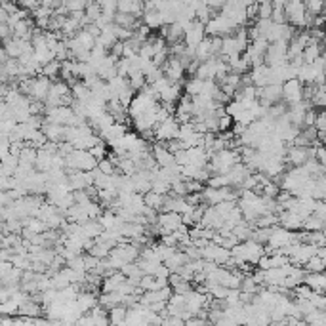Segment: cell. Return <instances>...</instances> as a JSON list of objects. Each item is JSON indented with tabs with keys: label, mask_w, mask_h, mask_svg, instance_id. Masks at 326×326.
<instances>
[{
	"label": "cell",
	"mask_w": 326,
	"mask_h": 326,
	"mask_svg": "<svg viewBox=\"0 0 326 326\" xmlns=\"http://www.w3.org/2000/svg\"><path fill=\"white\" fill-rule=\"evenodd\" d=\"M265 256V246L254 242V240H246V242H240L235 248L231 250V257L235 261V265L239 267L240 263H250V265H257L259 259Z\"/></svg>",
	"instance_id": "6da1fadb"
},
{
	"label": "cell",
	"mask_w": 326,
	"mask_h": 326,
	"mask_svg": "<svg viewBox=\"0 0 326 326\" xmlns=\"http://www.w3.org/2000/svg\"><path fill=\"white\" fill-rule=\"evenodd\" d=\"M97 164L99 162L92 156L90 151H80V149H75L65 158L67 172H94L97 168Z\"/></svg>",
	"instance_id": "7a4b0ae2"
},
{
	"label": "cell",
	"mask_w": 326,
	"mask_h": 326,
	"mask_svg": "<svg viewBox=\"0 0 326 326\" xmlns=\"http://www.w3.org/2000/svg\"><path fill=\"white\" fill-rule=\"evenodd\" d=\"M180 122L176 117H170L168 120H164L160 124L154 126V141L156 143H168V141H174L180 136Z\"/></svg>",
	"instance_id": "3957f363"
},
{
	"label": "cell",
	"mask_w": 326,
	"mask_h": 326,
	"mask_svg": "<svg viewBox=\"0 0 326 326\" xmlns=\"http://www.w3.org/2000/svg\"><path fill=\"white\" fill-rule=\"evenodd\" d=\"M181 225H183V218L176 212H162L158 214V220H156V229L162 237L176 233Z\"/></svg>",
	"instance_id": "277c9868"
},
{
	"label": "cell",
	"mask_w": 326,
	"mask_h": 326,
	"mask_svg": "<svg viewBox=\"0 0 326 326\" xmlns=\"http://www.w3.org/2000/svg\"><path fill=\"white\" fill-rule=\"evenodd\" d=\"M206 36V25L204 23H200V21H193L191 25H189V29L185 31V36H183V42H185V46H187L189 50H195L197 51V48L202 44V40H204Z\"/></svg>",
	"instance_id": "5b68a950"
},
{
	"label": "cell",
	"mask_w": 326,
	"mask_h": 326,
	"mask_svg": "<svg viewBox=\"0 0 326 326\" xmlns=\"http://www.w3.org/2000/svg\"><path fill=\"white\" fill-rule=\"evenodd\" d=\"M283 99L286 105H298V103L305 101L303 99V84H301L298 78L288 80L283 84Z\"/></svg>",
	"instance_id": "8992f818"
},
{
	"label": "cell",
	"mask_w": 326,
	"mask_h": 326,
	"mask_svg": "<svg viewBox=\"0 0 326 326\" xmlns=\"http://www.w3.org/2000/svg\"><path fill=\"white\" fill-rule=\"evenodd\" d=\"M50 90H51V80H50V78H46L44 75H40V77H34L33 84H31L29 97H31L33 101L46 103L48 95H50Z\"/></svg>",
	"instance_id": "52a82bcc"
},
{
	"label": "cell",
	"mask_w": 326,
	"mask_h": 326,
	"mask_svg": "<svg viewBox=\"0 0 326 326\" xmlns=\"http://www.w3.org/2000/svg\"><path fill=\"white\" fill-rule=\"evenodd\" d=\"M151 154H153L154 162H156L158 168H174V166H178V164H176V156H174L162 143H154Z\"/></svg>",
	"instance_id": "ba28073f"
},
{
	"label": "cell",
	"mask_w": 326,
	"mask_h": 326,
	"mask_svg": "<svg viewBox=\"0 0 326 326\" xmlns=\"http://www.w3.org/2000/svg\"><path fill=\"white\" fill-rule=\"evenodd\" d=\"M303 223H305V220L300 214H296V212L284 210V212L279 214V225L284 227V229H288V231L298 233L300 229H303Z\"/></svg>",
	"instance_id": "9c48e42d"
},
{
	"label": "cell",
	"mask_w": 326,
	"mask_h": 326,
	"mask_svg": "<svg viewBox=\"0 0 326 326\" xmlns=\"http://www.w3.org/2000/svg\"><path fill=\"white\" fill-rule=\"evenodd\" d=\"M65 130H67V126H60V124H50V122L42 124L44 136L51 143H63L65 141Z\"/></svg>",
	"instance_id": "30bf717a"
},
{
	"label": "cell",
	"mask_w": 326,
	"mask_h": 326,
	"mask_svg": "<svg viewBox=\"0 0 326 326\" xmlns=\"http://www.w3.org/2000/svg\"><path fill=\"white\" fill-rule=\"evenodd\" d=\"M124 283H126V275L122 273V271H115V273L109 275L107 279H103L101 290H103V294H113V292L119 290Z\"/></svg>",
	"instance_id": "8fae6325"
},
{
	"label": "cell",
	"mask_w": 326,
	"mask_h": 326,
	"mask_svg": "<svg viewBox=\"0 0 326 326\" xmlns=\"http://www.w3.org/2000/svg\"><path fill=\"white\" fill-rule=\"evenodd\" d=\"M40 315H44V309L38 301H34L33 298L29 300L19 307V317L23 318H40Z\"/></svg>",
	"instance_id": "7c38bea8"
},
{
	"label": "cell",
	"mask_w": 326,
	"mask_h": 326,
	"mask_svg": "<svg viewBox=\"0 0 326 326\" xmlns=\"http://www.w3.org/2000/svg\"><path fill=\"white\" fill-rule=\"evenodd\" d=\"M322 58V46L318 40H315L313 36H311V42L307 44V48L303 50V61H305V65H313L317 60Z\"/></svg>",
	"instance_id": "4fadbf2b"
},
{
	"label": "cell",
	"mask_w": 326,
	"mask_h": 326,
	"mask_svg": "<svg viewBox=\"0 0 326 326\" xmlns=\"http://www.w3.org/2000/svg\"><path fill=\"white\" fill-rule=\"evenodd\" d=\"M250 82L256 86V88H265L269 86V67L261 65V67H254L250 71Z\"/></svg>",
	"instance_id": "5bb4252c"
},
{
	"label": "cell",
	"mask_w": 326,
	"mask_h": 326,
	"mask_svg": "<svg viewBox=\"0 0 326 326\" xmlns=\"http://www.w3.org/2000/svg\"><path fill=\"white\" fill-rule=\"evenodd\" d=\"M309 288L313 292H320V294H324L326 290V273H307L305 277V283Z\"/></svg>",
	"instance_id": "9a60e30c"
},
{
	"label": "cell",
	"mask_w": 326,
	"mask_h": 326,
	"mask_svg": "<svg viewBox=\"0 0 326 326\" xmlns=\"http://www.w3.org/2000/svg\"><path fill=\"white\" fill-rule=\"evenodd\" d=\"M204 82L206 80H200V78L197 77H191L189 80H185V84H183V88H185V95H189V97H198V95L204 94Z\"/></svg>",
	"instance_id": "2e32d148"
},
{
	"label": "cell",
	"mask_w": 326,
	"mask_h": 326,
	"mask_svg": "<svg viewBox=\"0 0 326 326\" xmlns=\"http://www.w3.org/2000/svg\"><path fill=\"white\" fill-rule=\"evenodd\" d=\"M103 225L99 223V220H90V222H86L84 225H82V233H84V237L86 239H92V240H95V239H99L103 235Z\"/></svg>",
	"instance_id": "e0dca14e"
},
{
	"label": "cell",
	"mask_w": 326,
	"mask_h": 326,
	"mask_svg": "<svg viewBox=\"0 0 326 326\" xmlns=\"http://www.w3.org/2000/svg\"><path fill=\"white\" fill-rule=\"evenodd\" d=\"M128 307L126 305H117V307L109 309V318H111L113 326H122L128 318Z\"/></svg>",
	"instance_id": "ac0fdd59"
},
{
	"label": "cell",
	"mask_w": 326,
	"mask_h": 326,
	"mask_svg": "<svg viewBox=\"0 0 326 326\" xmlns=\"http://www.w3.org/2000/svg\"><path fill=\"white\" fill-rule=\"evenodd\" d=\"M143 200H145V204L149 206V208H153V210H162L164 208V202H166V197H162V195H158V193H154V191H149V193H145L143 195Z\"/></svg>",
	"instance_id": "d6986e66"
},
{
	"label": "cell",
	"mask_w": 326,
	"mask_h": 326,
	"mask_svg": "<svg viewBox=\"0 0 326 326\" xmlns=\"http://www.w3.org/2000/svg\"><path fill=\"white\" fill-rule=\"evenodd\" d=\"M271 21L279 23V25L286 23V2H281V0L273 2V17H271Z\"/></svg>",
	"instance_id": "ffe728a7"
},
{
	"label": "cell",
	"mask_w": 326,
	"mask_h": 326,
	"mask_svg": "<svg viewBox=\"0 0 326 326\" xmlns=\"http://www.w3.org/2000/svg\"><path fill=\"white\" fill-rule=\"evenodd\" d=\"M61 67H63V63L61 61H51V63H48L46 67H42V75L46 78H50L51 82L53 80H60L58 77H61Z\"/></svg>",
	"instance_id": "44dd1931"
},
{
	"label": "cell",
	"mask_w": 326,
	"mask_h": 326,
	"mask_svg": "<svg viewBox=\"0 0 326 326\" xmlns=\"http://www.w3.org/2000/svg\"><path fill=\"white\" fill-rule=\"evenodd\" d=\"M101 16H103V12H101L99 2H88V6H86V19H88V23L92 25V23H95Z\"/></svg>",
	"instance_id": "7402d4cb"
},
{
	"label": "cell",
	"mask_w": 326,
	"mask_h": 326,
	"mask_svg": "<svg viewBox=\"0 0 326 326\" xmlns=\"http://www.w3.org/2000/svg\"><path fill=\"white\" fill-rule=\"evenodd\" d=\"M303 269H305L307 273H326V263L318 256H315L309 259Z\"/></svg>",
	"instance_id": "603a6c76"
},
{
	"label": "cell",
	"mask_w": 326,
	"mask_h": 326,
	"mask_svg": "<svg viewBox=\"0 0 326 326\" xmlns=\"http://www.w3.org/2000/svg\"><path fill=\"white\" fill-rule=\"evenodd\" d=\"M311 105L313 107H318L320 111L326 109V86H317V92L311 97Z\"/></svg>",
	"instance_id": "cb8c5ba5"
},
{
	"label": "cell",
	"mask_w": 326,
	"mask_h": 326,
	"mask_svg": "<svg viewBox=\"0 0 326 326\" xmlns=\"http://www.w3.org/2000/svg\"><path fill=\"white\" fill-rule=\"evenodd\" d=\"M206 187H212V189H225V187H233L231 185V180H229V176H212L208 183H206Z\"/></svg>",
	"instance_id": "d4e9b609"
},
{
	"label": "cell",
	"mask_w": 326,
	"mask_h": 326,
	"mask_svg": "<svg viewBox=\"0 0 326 326\" xmlns=\"http://www.w3.org/2000/svg\"><path fill=\"white\" fill-rule=\"evenodd\" d=\"M324 4L322 0H307L305 2V10H307V14L311 17H318L322 12H324Z\"/></svg>",
	"instance_id": "484cf974"
},
{
	"label": "cell",
	"mask_w": 326,
	"mask_h": 326,
	"mask_svg": "<svg viewBox=\"0 0 326 326\" xmlns=\"http://www.w3.org/2000/svg\"><path fill=\"white\" fill-rule=\"evenodd\" d=\"M322 227H324V222H322V220H318L317 215H311V218H307L305 223H303V229L309 231V233L322 231Z\"/></svg>",
	"instance_id": "4316f807"
},
{
	"label": "cell",
	"mask_w": 326,
	"mask_h": 326,
	"mask_svg": "<svg viewBox=\"0 0 326 326\" xmlns=\"http://www.w3.org/2000/svg\"><path fill=\"white\" fill-rule=\"evenodd\" d=\"M63 6H65L69 14H78V12H86L88 2H84V0H69V2H63Z\"/></svg>",
	"instance_id": "83f0119b"
},
{
	"label": "cell",
	"mask_w": 326,
	"mask_h": 326,
	"mask_svg": "<svg viewBox=\"0 0 326 326\" xmlns=\"http://www.w3.org/2000/svg\"><path fill=\"white\" fill-rule=\"evenodd\" d=\"M257 19H271L273 17V2H257Z\"/></svg>",
	"instance_id": "f1b7e54d"
},
{
	"label": "cell",
	"mask_w": 326,
	"mask_h": 326,
	"mask_svg": "<svg viewBox=\"0 0 326 326\" xmlns=\"http://www.w3.org/2000/svg\"><path fill=\"white\" fill-rule=\"evenodd\" d=\"M97 170L101 172V174H105V176H115V174H119V168L115 166V162H113L111 158L101 160V162L97 164Z\"/></svg>",
	"instance_id": "f546056e"
},
{
	"label": "cell",
	"mask_w": 326,
	"mask_h": 326,
	"mask_svg": "<svg viewBox=\"0 0 326 326\" xmlns=\"http://www.w3.org/2000/svg\"><path fill=\"white\" fill-rule=\"evenodd\" d=\"M315 292L309 288L307 284H300L298 288H294V300H311Z\"/></svg>",
	"instance_id": "4dcf8cb0"
},
{
	"label": "cell",
	"mask_w": 326,
	"mask_h": 326,
	"mask_svg": "<svg viewBox=\"0 0 326 326\" xmlns=\"http://www.w3.org/2000/svg\"><path fill=\"white\" fill-rule=\"evenodd\" d=\"M90 153H92V156H94L97 162H101V160H105V158H107V147H105V141L101 139V141H99L97 145L90 149Z\"/></svg>",
	"instance_id": "1f68e13d"
},
{
	"label": "cell",
	"mask_w": 326,
	"mask_h": 326,
	"mask_svg": "<svg viewBox=\"0 0 326 326\" xmlns=\"http://www.w3.org/2000/svg\"><path fill=\"white\" fill-rule=\"evenodd\" d=\"M117 73H119V77L122 78H128V75L132 73V63H130V60H119V63H117Z\"/></svg>",
	"instance_id": "d6a6232c"
},
{
	"label": "cell",
	"mask_w": 326,
	"mask_h": 326,
	"mask_svg": "<svg viewBox=\"0 0 326 326\" xmlns=\"http://www.w3.org/2000/svg\"><path fill=\"white\" fill-rule=\"evenodd\" d=\"M311 303H313V307L318 309V311H326V296L324 294L315 292V294H313V298H311Z\"/></svg>",
	"instance_id": "836d02e7"
},
{
	"label": "cell",
	"mask_w": 326,
	"mask_h": 326,
	"mask_svg": "<svg viewBox=\"0 0 326 326\" xmlns=\"http://www.w3.org/2000/svg\"><path fill=\"white\" fill-rule=\"evenodd\" d=\"M218 122H220V132H223V134L231 132L233 126H235V120H233V117H229V115H225V117H222V119L218 120Z\"/></svg>",
	"instance_id": "e575fe53"
},
{
	"label": "cell",
	"mask_w": 326,
	"mask_h": 326,
	"mask_svg": "<svg viewBox=\"0 0 326 326\" xmlns=\"http://www.w3.org/2000/svg\"><path fill=\"white\" fill-rule=\"evenodd\" d=\"M315 128L318 130V134H326V109H324V111H318Z\"/></svg>",
	"instance_id": "d590c367"
},
{
	"label": "cell",
	"mask_w": 326,
	"mask_h": 326,
	"mask_svg": "<svg viewBox=\"0 0 326 326\" xmlns=\"http://www.w3.org/2000/svg\"><path fill=\"white\" fill-rule=\"evenodd\" d=\"M313 215H317L318 220L324 222L326 220V200H318V204H317V208H315V214Z\"/></svg>",
	"instance_id": "8d00e7d4"
},
{
	"label": "cell",
	"mask_w": 326,
	"mask_h": 326,
	"mask_svg": "<svg viewBox=\"0 0 326 326\" xmlns=\"http://www.w3.org/2000/svg\"><path fill=\"white\" fill-rule=\"evenodd\" d=\"M257 10H259V6L256 4H250L248 8H246V17H248V21H257Z\"/></svg>",
	"instance_id": "74e56055"
},
{
	"label": "cell",
	"mask_w": 326,
	"mask_h": 326,
	"mask_svg": "<svg viewBox=\"0 0 326 326\" xmlns=\"http://www.w3.org/2000/svg\"><path fill=\"white\" fill-rule=\"evenodd\" d=\"M317 256L320 257V259H322V261H324V263H326V246H322V248H318Z\"/></svg>",
	"instance_id": "f35d334b"
},
{
	"label": "cell",
	"mask_w": 326,
	"mask_h": 326,
	"mask_svg": "<svg viewBox=\"0 0 326 326\" xmlns=\"http://www.w3.org/2000/svg\"><path fill=\"white\" fill-rule=\"evenodd\" d=\"M322 16H324V17H326V4H324V12H322Z\"/></svg>",
	"instance_id": "ab89813d"
}]
</instances>
